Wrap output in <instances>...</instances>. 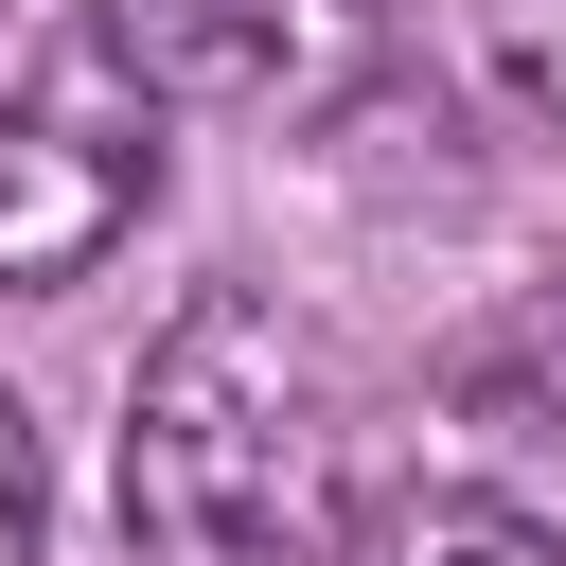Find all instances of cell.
<instances>
[{
    "instance_id": "cell-1",
    "label": "cell",
    "mask_w": 566,
    "mask_h": 566,
    "mask_svg": "<svg viewBox=\"0 0 566 566\" xmlns=\"http://www.w3.org/2000/svg\"><path fill=\"white\" fill-rule=\"evenodd\" d=\"M142 566H336V354L265 283H212L124 371Z\"/></svg>"
},
{
    "instance_id": "cell-2",
    "label": "cell",
    "mask_w": 566,
    "mask_h": 566,
    "mask_svg": "<svg viewBox=\"0 0 566 566\" xmlns=\"http://www.w3.org/2000/svg\"><path fill=\"white\" fill-rule=\"evenodd\" d=\"M159 124L106 0H0V283H88L159 212Z\"/></svg>"
},
{
    "instance_id": "cell-3",
    "label": "cell",
    "mask_w": 566,
    "mask_h": 566,
    "mask_svg": "<svg viewBox=\"0 0 566 566\" xmlns=\"http://www.w3.org/2000/svg\"><path fill=\"white\" fill-rule=\"evenodd\" d=\"M106 35L142 53L159 106L230 124H336L389 71V0H106Z\"/></svg>"
},
{
    "instance_id": "cell-4",
    "label": "cell",
    "mask_w": 566,
    "mask_h": 566,
    "mask_svg": "<svg viewBox=\"0 0 566 566\" xmlns=\"http://www.w3.org/2000/svg\"><path fill=\"white\" fill-rule=\"evenodd\" d=\"M354 566H566V531L513 513V495H478V478H424V495H389L354 531Z\"/></svg>"
},
{
    "instance_id": "cell-5",
    "label": "cell",
    "mask_w": 566,
    "mask_h": 566,
    "mask_svg": "<svg viewBox=\"0 0 566 566\" xmlns=\"http://www.w3.org/2000/svg\"><path fill=\"white\" fill-rule=\"evenodd\" d=\"M460 407H566V318H513L460 354Z\"/></svg>"
},
{
    "instance_id": "cell-6",
    "label": "cell",
    "mask_w": 566,
    "mask_h": 566,
    "mask_svg": "<svg viewBox=\"0 0 566 566\" xmlns=\"http://www.w3.org/2000/svg\"><path fill=\"white\" fill-rule=\"evenodd\" d=\"M0 566H35V424H18V389H0Z\"/></svg>"
},
{
    "instance_id": "cell-7",
    "label": "cell",
    "mask_w": 566,
    "mask_h": 566,
    "mask_svg": "<svg viewBox=\"0 0 566 566\" xmlns=\"http://www.w3.org/2000/svg\"><path fill=\"white\" fill-rule=\"evenodd\" d=\"M513 71H531V106H566V0H513Z\"/></svg>"
}]
</instances>
